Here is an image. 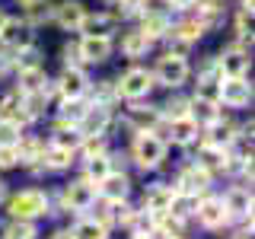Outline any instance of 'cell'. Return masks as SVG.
I'll return each mask as SVG.
<instances>
[{"label":"cell","instance_id":"6da1fadb","mask_svg":"<svg viewBox=\"0 0 255 239\" xmlns=\"http://www.w3.org/2000/svg\"><path fill=\"white\" fill-rule=\"evenodd\" d=\"M128 156H131L134 169L147 172H159L166 166V156H169V143L159 131H134L131 143H128Z\"/></svg>","mask_w":255,"mask_h":239},{"label":"cell","instance_id":"7a4b0ae2","mask_svg":"<svg viewBox=\"0 0 255 239\" xmlns=\"http://www.w3.org/2000/svg\"><path fill=\"white\" fill-rule=\"evenodd\" d=\"M6 217H13V220H45V217H51V195H48V188L42 185H26V188H19V191H10L6 195Z\"/></svg>","mask_w":255,"mask_h":239},{"label":"cell","instance_id":"3957f363","mask_svg":"<svg viewBox=\"0 0 255 239\" xmlns=\"http://www.w3.org/2000/svg\"><path fill=\"white\" fill-rule=\"evenodd\" d=\"M96 198H99V188H96V182H90L86 175H74L70 182H64L61 185V211L64 214H90V207L96 204Z\"/></svg>","mask_w":255,"mask_h":239},{"label":"cell","instance_id":"277c9868","mask_svg":"<svg viewBox=\"0 0 255 239\" xmlns=\"http://www.w3.org/2000/svg\"><path fill=\"white\" fill-rule=\"evenodd\" d=\"M150 74H153V83L163 86V90H182V86L191 80V61L182 58V54L163 51V54L153 61Z\"/></svg>","mask_w":255,"mask_h":239},{"label":"cell","instance_id":"5b68a950","mask_svg":"<svg viewBox=\"0 0 255 239\" xmlns=\"http://www.w3.org/2000/svg\"><path fill=\"white\" fill-rule=\"evenodd\" d=\"M115 90H118V102H134V99H150L156 90L153 74L150 67H140V64H131L125 67L115 80Z\"/></svg>","mask_w":255,"mask_h":239},{"label":"cell","instance_id":"8992f818","mask_svg":"<svg viewBox=\"0 0 255 239\" xmlns=\"http://www.w3.org/2000/svg\"><path fill=\"white\" fill-rule=\"evenodd\" d=\"M191 223H198L204 233H220V230L233 227V220H230V214H227V207H223V201H220L217 191H207V195L198 198Z\"/></svg>","mask_w":255,"mask_h":239},{"label":"cell","instance_id":"52a82bcc","mask_svg":"<svg viewBox=\"0 0 255 239\" xmlns=\"http://www.w3.org/2000/svg\"><path fill=\"white\" fill-rule=\"evenodd\" d=\"M255 86L249 77H220V109L230 112H246L252 109Z\"/></svg>","mask_w":255,"mask_h":239},{"label":"cell","instance_id":"ba28073f","mask_svg":"<svg viewBox=\"0 0 255 239\" xmlns=\"http://www.w3.org/2000/svg\"><path fill=\"white\" fill-rule=\"evenodd\" d=\"M38 42V29L32 26L22 13H6L3 26H0V48H6V51H16V48L22 45H32Z\"/></svg>","mask_w":255,"mask_h":239},{"label":"cell","instance_id":"9c48e42d","mask_svg":"<svg viewBox=\"0 0 255 239\" xmlns=\"http://www.w3.org/2000/svg\"><path fill=\"white\" fill-rule=\"evenodd\" d=\"M122 118H125V121L134 127V131H159V127H163L159 102H150V99H134V102H125Z\"/></svg>","mask_w":255,"mask_h":239},{"label":"cell","instance_id":"30bf717a","mask_svg":"<svg viewBox=\"0 0 255 239\" xmlns=\"http://www.w3.org/2000/svg\"><path fill=\"white\" fill-rule=\"evenodd\" d=\"M214 182L217 179H214L204 166H198L195 159H191V163H185L179 172H175L172 185H175V191H185V195L201 198V195H207V191H214Z\"/></svg>","mask_w":255,"mask_h":239},{"label":"cell","instance_id":"8fae6325","mask_svg":"<svg viewBox=\"0 0 255 239\" xmlns=\"http://www.w3.org/2000/svg\"><path fill=\"white\" fill-rule=\"evenodd\" d=\"M220 201H223V207H227V214H230V220H233V223L252 217V211H255L252 185H246V182H230V185L223 188Z\"/></svg>","mask_w":255,"mask_h":239},{"label":"cell","instance_id":"7c38bea8","mask_svg":"<svg viewBox=\"0 0 255 239\" xmlns=\"http://www.w3.org/2000/svg\"><path fill=\"white\" fill-rule=\"evenodd\" d=\"M90 90V74L86 67H61L58 77H51V93L54 99H80Z\"/></svg>","mask_w":255,"mask_h":239},{"label":"cell","instance_id":"4fadbf2b","mask_svg":"<svg viewBox=\"0 0 255 239\" xmlns=\"http://www.w3.org/2000/svg\"><path fill=\"white\" fill-rule=\"evenodd\" d=\"M214 64H217L220 77H249L252 70V48H239L230 42L227 48H220L214 54Z\"/></svg>","mask_w":255,"mask_h":239},{"label":"cell","instance_id":"5bb4252c","mask_svg":"<svg viewBox=\"0 0 255 239\" xmlns=\"http://www.w3.org/2000/svg\"><path fill=\"white\" fill-rule=\"evenodd\" d=\"M115 48L125 54L128 61H140V58H147V54L156 48V42H153V38H150L143 29H137V26L131 22V26L118 29V35H115Z\"/></svg>","mask_w":255,"mask_h":239},{"label":"cell","instance_id":"9a60e30c","mask_svg":"<svg viewBox=\"0 0 255 239\" xmlns=\"http://www.w3.org/2000/svg\"><path fill=\"white\" fill-rule=\"evenodd\" d=\"M159 134H163L166 143H172V147H179V150H191V147L198 143V137H201V127H198L195 118L179 115V118H169V121H163Z\"/></svg>","mask_w":255,"mask_h":239},{"label":"cell","instance_id":"2e32d148","mask_svg":"<svg viewBox=\"0 0 255 239\" xmlns=\"http://www.w3.org/2000/svg\"><path fill=\"white\" fill-rule=\"evenodd\" d=\"M77 51H80L83 67H99V64H109V58L115 54V38L80 35V38H77Z\"/></svg>","mask_w":255,"mask_h":239},{"label":"cell","instance_id":"e0dca14e","mask_svg":"<svg viewBox=\"0 0 255 239\" xmlns=\"http://www.w3.org/2000/svg\"><path fill=\"white\" fill-rule=\"evenodd\" d=\"M86 19V3L83 0H58L51 3V26L61 32H80Z\"/></svg>","mask_w":255,"mask_h":239},{"label":"cell","instance_id":"ac0fdd59","mask_svg":"<svg viewBox=\"0 0 255 239\" xmlns=\"http://www.w3.org/2000/svg\"><path fill=\"white\" fill-rule=\"evenodd\" d=\"M42 153H45V140L38 134H29V127L19 134L16 140V156H19V169H29L32 175H45L42 172Z\"/></svg>","mask_w":255,"mask_h":239},{"label":"cell","instance_id":"d6986e66","mask_svg":"<svg viewBox=\"0 0 255 239\" xmlns=\"http://www.w3.org/2000/svg\"><path fill=\"white\" fill-rule=\"evenodd\" d=\"M134 26L143 29L150 38H153V42H159V38L172 29V13L166 10V6H150L147 3L137 16H134Z\"/></svg>","mask_w":255,"mask_h":239},{"label":"cell","instance_id":"ffe728a7","mask_svg":"<svg viewBox=\"0 0 255 239\" xmlns=\"http://www.w3.org/2000/svg\"><path fill=\"white\" fill-rule=\"evenodd\" d=\"M125 22L115 16V10H86V19L83 26H80L77 35H102V38H115L118 29H122Z\"/></svg>","mask_w":255,"mask_h":239},{"label":"cell","instance_id":"44dd1931","mask_svg":"<svg viewBox=\"0 0 255 239\" xmlns=\"http://www.w3.org/2000/svg\"><path fill=\"white\" fill-rule=\"evenodd\" d=\"M239 134V124H233L230 118H217V121L204 124L201 127V137H198V143H204V147H217V150H230V143L236 140Z\"/></svg>","mask_w":255,"mask_h":239},{"label":"cell","instance_id":"7402d4cb","mask_svg":"<svg viewBox=\"0 0 255 239\" xmlns=\"http://www.w3.org/2000/svg\"><path fill=\"white\" fill-rule=\"evenodd\" d=\"M112 121H115V109H109V106H86V112L77 121V127H80L83 137H93V134H112Z\"/></svg>","mask_w":255,"mask_h":239},{"label":"cell","instance_id":"603a6c76","mask_svg":"<svg viewBox=\"0 0 255 239\" xmlns=\"http://www.w3.org/2000/svg\"><path fill=\"white\" fill-rule=\"evenodd\" d=\"M96 188H99V198H102V201H128V198L134 195L131 175H128L125 169H118V166H115V169H112Z\"/></svg>","mask_w":255,"mask_h":239},{"label":"cell","instance_id":"cb8c5ba5","mask_svg":"<svg viewBox=\"0 0 255 239\" xmlns=\"http://www.w3.org/2000/svg\"><path fill=\"white\" fill-rule=\"evenodd\" d=\"M172 198H175V185H172V182H153V185L143 188L140 207L150 211V214H169Z\"/></svg>","mask_w":255,"mask_h":239},{"label":"cell","instance_id":"d4e9b609","mask_svg":"<svg viewBox=\"0 0 255 239\" xmlns=\"http://www.w3.org/2000/svg\"><path fill=\"white\" fill-rule=\"evenodd\" d=\"M13 90L19 96L29 93H45L51 86V77H48V67H29V70H13Z\"/></svg>","mask_w":255,"mask_h":239},{"label":"cell","instance_id":"484cf974","mask_svg":"<svg viewBox=\"0 0 255 239\" xmlns=\"http://www.w3.org/2000/svg\"><path fill=\"white\" fill-rule=\"evenodd\" d=\"M77 163H80V175H86L90 182L99 185V182L115 169V153H112V150H102V153L83 156V159H77Z\"/></svg>","mask_w":255,"mask_h":239},{"label":"cell","instance_id":"4316f807","mask_svg":"<svg viewBox=\"0 0 255 239\" xmlns=\"http://www.w3.org/2000/svg\"><path fill=\"white\" fill-rule=\"evenodd\" d=\"M80 140H83V134H80L77 124H67V121H58V118H54L45 143H48V147H61V150L77 153V150H80Z\"/></svg>","mask_w":255,"mask_h":239},{"label":"cell","instance_id":"83f0119b","mask_svg":"<svg viewBox=\"0 0 255 239\" xmlns=\"http://www.w3.org/2000/svg\"><path fill=\"white\" fill-rule=\"evenodd\" d=\"M77 166V153L61 147H48L45 143V153H42V172L45 175H58V172H70Z\"/></svg>","mask_w":255,"mask_h":239},{"label":"cell","instance_id":"f1b7e54d","mask_svg":"<svg viewBox=\"0 0 255 239\" xmlns=\"http://www.w3.org/2000/svg\"><path fill=\"white\" fill-rule=\"evenodd\" d=\"M220 115H223L220 102H214V99H201V96H195V93L188 96V118H195L198 127H204V124L217 121Z\"/></svg>","mask_w":255,"mask_h":239},{"label":"cell","instance_id":"f546056e","mask_svg":"<svg viewBox=\"0 0 255 239\" xmlns=\"http://www.w3.org/2000/svg\"><path fill=\"white\" fill-rule=\"evenodd\" d=\"M70 233H74V239H109L112 230L99 223L93 214H77V220L70 223Z\"/></svg>","mask_w":255,"mask_h":239},{"label":"cell","instance_id":"4dcf8cb0","mask_svg":"<svg viewBox=\"0 0 255 239\" xmlns=\"http://www.w3.org/2000/svg\"><path fill=\"white\" fill-rule=\"evenodd\" d=\"M86 102L90 106H118V90H115V80H90V90H86Z\"/></svg>","mask_w":255,"mask_h":239},{"label":"cell","instance_id":"1f68e13d","mask_svg":"<svg viewBox=\"0 0 255 239\" xmlns=\"http://www.w3.org/2000/svg\"><path fill=\"white\" fill-rule=\"evenodd\" d=\"M10 58H13V70H29V67H45V48L38 45V42H32V45H22V48H16V51H10Z\"/></svg>","mask_w":255,"mask_h":239},{"label":"cell","instance_id":"d6a6232c","mask_svg":"<svg viewBox=\"0 0 255 239\" xmlns=\"http://www.w3.org/2000/svg\"><path fill=\"white\" fill-rule=\"evenodd\" d=\"M0 118H10V121L16 124H22V127H29V115H26V106H22V96L10 90V93H3L0 96Z\"/></svg>","mask_w":255,"mask_h":239},{"label":"cell","instance_id":"836d02e7","mask_svg":"<svg viewBox=\"0 0 255 239\" xmlns=\"http://www.w3.org/2000/svg\"><path fill=\"white\" fill-rule=\"evenodd\" d=\"M54 106V118L58 121H67V124H77L80 118H83V112H86V96H80V99H54L51 102Z\"/></svg>","mask_w":255,"mask_h":239},{"label":"cell","instance_id":"e575fe53","mask_svg":"<svg viewBox=\"0 0 255 239\" xmlns=\"http://www.w3.org/2000/svg\"><path fill=\"white\" fill-rule=\"evenodd\" d=\"M159 115H163V121L188 115V96H182V90H169V99L159 102Z\"/></svg>","mask_w":255,"mask_h":239},{"label":"cell","instance_id":"d590c367","mask_svg":"<svg viewBox=\"0 0 255 239\" xmlns=\"http://www.w3.org/2000/svg\"><path fill=\"white\" fill-rule=\"evenodd\" d=\"M3 239H38V223L35 220H13V217H6Z\"/></svg>","mask_w":255,"mask_h":239},{"label":"cell","instance_id":"8d00e7d4","mask_svg":"<svg viewBox=\"0 0 255 239\" xmlns=\"http://www.w3.org/2000/svg\"><path fill=\"white\" fill-rule=\"evenodd\" d=\"M19 13L26 16L35 29H42V26L51 22V0H35V3H29L26 10H19Z\"/></svg>","mask_w":255,"mask_h":239},{"label":"cell","instance_id":"74e56055","mask_svg":"<svg viewBox=\"0 0 255 239\" xmlns=\"http://www.w3.org/2000/svg\"><path fill=\"white\" fill-rule=\"evenodd\" d=\"M195 96L220 102V74H201V77H195Z\"/></svg>","mask_w":255,"mask_h":239},{"label":"cell","instance_id":"f35d334b","mask_svg":"<svg viewBox=\"0 0 255 239\" xmlns=\"http://www.w3.org/2000/svg\"><path fill=\"white\" fill-rule=\"evenodd\" d=\"M195 204H198V198L195 195H185V191H175V198H172V204H169V214H175V217H182V220H188L195 217Z\"/></svg>","mask_w":255,"mask_h":239},{"label":"cell","instance_id":"ab89813d","mask_svg":"<svg viewBox=\"0 0 255 239\" xmlns=\"http://www.w3.org/2000/svg\"><path fill=\"white\" fill-rule=\"evenodd\" d=\"M22 131H26L22 124L10 121V118H0V147H16V140H19Z\"/></svg>","mask_w":255,"mask_h":239},{"label":"cell","instance_id":"60d3db41","mask_svg":"<svg viewBox=\"0 0 255 239\" xmlns=\"http://www.w3.org/2000/svg\"><path fill=\"white\" fill-rule=\"evenodd\" d=\"M61 67H83L80 51H77V42H67V45L61 48Z\"/></svg>","mask_w":255,"mask_h":239},{"label":"cell","instance_id":"b9f144b4","mask_svg":"<svg viewBox=\"0 0 255 239\" xmlns=\"http://www.w3.org/2000/svg\"><path fill=\"white\" fill-rule=\"evenodd\" d=\"M13 169H19L16 147H0V172H13Z\"/></svg>","mask_w":255,"mask_h":239},{"label":"cell","instance_id":"7bdbcfd3","mask_svg":"<svg viewBox=\"0 0 255 239\" xmlns=\"http://www.w3.org/2000/svg\"><path fill=\"white\" fill-rule=\"evenodd\" d=\"M191 6L201 13H227V0H195Z\"/></svg>","mask_w":255,"mask_h":239},{"label":"cell","instance_id":"ee69618b","mask_svg":"<svg viewBox=\"0 0 255 239\" xmlns=\"http://www.w3.org/2000/svg\"><path fill=\"white\" fill-rule=\"evenodd\" d=\"M159 3H163L169 13H185V10H191V3H195V0H159Z\"/></svg>","mask_w":255,"mask_h":239},{"label":"cell","instance_id":"f6af8a7d","mask_svg":"<svg viewBox=\"0 0 255 239\" xmlns=\"http://www.w3.org/2000/svg\"><path fill=\"white\" fill-rule=\"evenodd\" d=\"M45 239H74V233H70V227H54Z\"/></svg>","mask_w":255,"mask_h":239},{"label":"cell","instance_id":"bcb514c9","mask_svg":"<svg viewBox=\"0 0 255 239\" xmlns=\"http://www.w3.org/2000/svg\"><path fill=\"white\" fill-rule=\"evenodd\" d=\"M6 195H10V185H6V179H3V175H0V204L6 201Z\"/></svg>","mask_w":255,"mask_h":239},{"label":"cell","instance_id":"7dc6e473","mask_svg":"<svg viewBox=\"0 0 255 239\" xmlns=\"http://www.w3.org/2000/svg\"><path fill=\"white\" fill-rule=\"evenodd\" d=\"M128 239H159L156 233H128Z\"/></svg>","mask_w":255,"mask_h":239},{"label":"cell","instance_id":"c3c4849f","mask_svg":"<svg viewBox=\"0 0 255 239\" xmlns=\"http://www.w3.org/2000/svg\"><path fill=\"white\" fill-rule=\"evenodd\" d=\"M3 19H6V10H3V6H0V26H3Z\"/></svg>","mask_w":255,"mask_h":239},{"label":"cell","instance_id":"681fc988","mask_svg":"<svg viewBox=\"0 0 255 239\" xmlns=\"http://www.w3.org/2000/svg\"><path fill=\"white\" fill-rule=\"evenodd\" d=\"M227 239H249V236H239V233H233V236H227Z\"/></svg>","mask_w":255,"mask_h":239},{"label":"cell","instance_id":"f907efd6","mask_svg":"<svg viewBox=\"0 0 255 239\" xmlns=\"http://www.w3.org/2000/svg\"><path fill=\"white\" fill-rule=\"evenodd\" d=\"M102 3H109V6H112V3H118V0H102Z\"/></svg>","mask_w":255,"mask_h":239},{"label":"cell","instance_id":"816d5d0a","mask_svg":"<svg viewBox=\"0 0 255 239\" xmlns=\"http://www.w3.org/2000/svg\"><path fill=\"white\" fill-rule=\"evenodd\" d=\"M169 239H185V236H169Z\"/></svg>","mask_w":255,"mask_h":239}]
</instances>
